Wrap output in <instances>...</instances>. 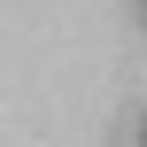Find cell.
<instances>
[{
    "label": "cell",
    "mask_w": 147,
    "mask_h": 147,
    "mask_svg": "<svg viewBox=\"0 0 147 147\" xmlns=\"http://www.w3.org/2000/svg\"><path fill=\"white\" fill-rule=\"evenodd\" d=\"M140 8H147V0H140Z\"/></svg>",
    "instance_id": "obj_3"
},
{
    "label": "cell",
    "mask_w": 147,
    "mask_h": 147,
    "mask_svg": "<svg viewBox=\"0 0 147 147\" xmlns=\"http://www.w3.org/2000/svg\"><path fill=\"white\" fill-rule=\"evenodd\" d=\"M140 147H147V116H140Z\"/></svg>",
    "instance_id": "obj_1"
},
{
    "label": "cell",
    "mask_w": 147,
    "mask_h": 147,
    "mask_svg": "<svg viewBox=\"0 0 147 147\" xmlns=\"http://www.w3.org/2000/svg\"><path fill=\"white\" fill-rule=\"evenodd\" d=\"M140 23H147V8H140Z\"/></svg>",
    "instance_id": "obj_2"
}]
</instances>
